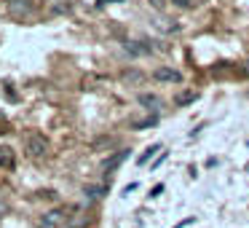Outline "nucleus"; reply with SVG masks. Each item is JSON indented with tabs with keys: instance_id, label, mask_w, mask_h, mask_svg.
<instances>
[{
	"instance_id": "1",
	"label": "nucleus",
	"mask_w": 249,
	"mask_h": 228,
	"mask_svg": "<svg viewBox=\"0 0 249 228\" xmlns=\"http://www.w3.org/2000/svg\"><path fill=\"white\" fill-rule=\"evenodd\" d=\"M27 153L33 158H43L49 153V140L43 134H30L27 137Z\"/></svg>"
},
{
	"instance_id": "2",
	"label": "nucleus",
	"mask_w": 249,
	"mask_h": 228,
	"mask_svg": "<svg viewBox=\"0 0 249 228\" xmlns=\"http://www.w3.org/2000/svg\"><path fill=\"white\" fill-rule=\"evenodd\" d=\"M153 78L161 81V83H179L182 81V76H179L174 67H156V70H153Z\"/></svg>"
},
{
	"instance_id": "3",
	"label": "nucleus",
	"mask_w": 249,
	"mask_h": 228,
	"mask_svg": "<svg viewBox=\"0 0 249 228\" xmlns=\"http://www.w3.org/2000/svg\"><path fill=\"white\" fill-rule=\"evenodd\" d=\"M129 153H131L129 148H121L118 153H113V156H110L107 161H105V169H107V174H110V172H115V169H118L121 164L126 161V158H129Z\"/></svg>"
},
{
	"instance_id": "4",
	"label": "nucleus",
	"mask_w": 249,
	"mask_h": 228,
	"mask_svg": "<svg viewBox=\"0 0 249 228\" xmlns=\"http://www.w3.org/2000/svg\"><path fill=\"white\" fill-rule=\"evenodd\" d=\"M14 164H17L14 151L8 145H0V167H3V169H14Z\"/></svg>"
},
{
	"instance_id": "5",
	"label": "nucleus",
	"mask_w": 249,
	"mask_h": 228,
	"mask_svg": "<svg viewBox=\"0 0 249 228\" xmlns=\"http://www.w3.org/2000/svg\"><path fill=\"white\" fill-rule=\"evenodd\" d=\"M140 105H145L147 110H161V97L158 94H140Z\"/></svg>"
},
{
	"instance_id": "6",
	"label": "nucleus",
	"mask_w": 249,
	"mask_h": 228,
	"mask_svg": "<svg viewBox=\"0 0 249 228\" xmlns=\"http://www.w3.org/2000/svg\"><path fill=\"white\" fill-rule=\"evenodd\" d=\"M161 151H163V145H158V142H156V145H147L145 151H142V156L137 158V164H147L153 156H156V153H161Z\"/></svg>"
},
{
	"instance_id": "7",
	"label": "nucleus",
	"mask_w": 249,
	"mask_h": 228,
	"mask_svg": "<svg viewBox=\"0 0 249 228\" xmlns=\"http://www.w3.org/2000/svg\"><path fill=\"white\" fill-rule=\"evenodd\" d=\"M8 6H11V11H24L27 14L30 8H33V0H6Z\"/></svg>"
},
{
	"instance_id": "8",
	"label": "nucleus",
	"mask_w": 249,
	"mask_h": 228,
	"mask_svg": "<svg viewBox=\"0 0 249 228\" xmlns=\"http://www.w3.org/2000/svg\"><path fill=\"white\" fill-rule=\"evenodd\" d=\"M156 124H158V115H147L145 121H137L134 129H150V126H156Z\"/></svg>"
},
{
	"instance_id": "9",
	"label": "nucleus",
	"mask_w": 249,
	"mask_h": 228,
	"mask_svg": "<svg viewBox=\"0 0 249 228\" xmlns=\"http://www.w3.org/2000/svg\"><path fill=\"white\" fill-rule=\"evenodd\" d=\"M166 156H169V151H161L156 158H153V164H150V169H153V172H156V169H161V164L166 161Z\"/></svg>"
},
{
	"instance_id": "10",
	"label": "nucleus",
	"mask_w": 249,
	"mask_h": 228,
	"mask_svg": "<svg viewBox=\"0 0 249 228\" xmlns=\"http://www.w3.org/2000/svg\"><path fill=\"white\" fill-rule=\"evenodd\" d=\"M102 193H105V185H91V188H86V196H89V199H99Z\"/></svg>"
},
{
	"instance_id": "11",
	"label": "nucleus",
	"mask_w": 249,
	"mask_h": 228,
	"mask_svg": "<svg viewBox=\"0 0 249 228\" xmlns=\"http://www.w3.org/2000/svg\"><path fill=\"white\" fill-rule=\"evenodd\" d=\"M196 97H198V94H196V92H185V94H179V97H177V105H188V102H196Z\"/></svg>"
},
{
	"instance_id": "12",
	"label": "nucleus",
	"mask_w": 249,
	"mask_h": 228,
	"mask_svg": "<svg viewBox=\"0 0 249 228\" xmlns=\"http://www.w3.org/2000/svg\"><path fill=\"white\" fill-rule=\"evenodd\" d=\"M161 193H163V183H158L156 188H150V193H147V199H158Z\"/></svg>"
},
{
	"instance_id": "13",
	"label": "nucleus",
	"mask_w": 249,
	"mask_h": 228,
	"mask_svg": "<svg viewBox=\"0 0 249 228\" xmlns=\"http://www.w3.org/2000/svg\"><path fill=\"white\" fill-rule=\"evenodd\" d=\"M172 3L177 8H190V6H193V0H172Z\"/></svg>"
},
{
	"instance_id": "14",
	"label": "nucleus",
	"mask_w": 249,
	"mask_h": 228,
	"mask_svg": "<svg viewBox=\"0 0 249 228\" xmlns=\"http://www.w3.org/2000/svg\"><path fill=\"white\" fill-rule=\"evenodd\" d=\"M137 188H140V183H129V185H126V188H124V196H129L131 190H137Z\"/></svg>"
},
{
	"instance_id": "15",
	"label": "nucleus",
	"mask_w": 249,
	"mask_h": 228,
	"mask_svg": "<svg viewBox=\"0 0 249 228\" xmlns=\"http://www.w3.org/2000/svg\"><path fill=\"white\" fill-rule=\"evenodd\" d=\"M150 6H156V8H163V6H166V0H150Z\"/></svg>"
},
{
	"instance_id": "16",
	"label": "nucleus",
	"mask_w": 249,
	"mask_h": 228,
	"mask_svg": "<svg viewBox=\"0 0 249 228\" xmlns=\"http://www.w3.org/2000/svg\"><path fill=\"white\" fill-rule=\"evenodd\" d=\"M105 3H124V0H99V6H105Z\"/></svg>"
}]
</instances>
